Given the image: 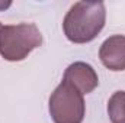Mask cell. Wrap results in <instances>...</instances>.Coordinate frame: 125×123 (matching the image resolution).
<instances>
[{"mask_svg": "<svg viewBox=\"0 0 125 123\" xmlns=\"http://www.w3.org/2000/svg\"><path fill=\"white\" fill-rule=\"evenodd\" d=\"M106 20V9L102 1H77L67 12L62 29L73 44L92 42L100 33Z\"/></svg>", "mask_w": 125, "mask_h": 123, "instance_id": "cell-1", "label": "cell"}, {"mask_svg": "<svg viewBox=\"0 0 125 123\" xmlns=\"http://www.w3.org/2000/svg\"><path fill=\"white\" fill-rule=\"evenodd\" d=\"M1 28H3V25H1V23H0V31H1Z\"/></svg>", "mask_w": 125, "mask_h": 123, "instance_id": "cell-7", "label": "cell"}, {"mask_svg": "<svg viewBox=\"0 0 125 123\" xmlns=\"http://www.w3.org/2000/svg\"><path fill=\"white\" fill-rule=\"evenodd\" d=\"M48 109L54 123H82L86 113L83 94L65 81L52 91Z\"/></svg>", "mask_w": 125, "mask_h": 123, "instance_id": "cell-3", "label": "cell"}, {"mask_svg": "<svg viewBox=\"0 0 125 123\" xmlns=\"http://www.w3.org/2000/svg\"><path fill=\"white\" fill-rule=\"evenodd\" d=\"M99 58L102 64L111 71L125 70V36L112 35L109 36L99 49Z\"/></svg>", "mask_w": 125, "mask_h": 123, "instance_id": "cell-5", "label": "cell"}, {"mask_svg": "<svg viewBox=\"0 0 125 123\" xmlns=\"http://www.w3.org/2000/svg\"><path fill=\"white\" fill-rule=\"evenodd\" d=\"M108 114L112 123H125V91H115L111 96Z\"/></svg>", "mask_w": 125, "mask_h": 123, "instance_id": "cell-6", "label": "cell"}, {"mask_svg": "<svg viewBox=\"0 0 125 123\" xmlns=\"http://www.w3.org/2000/svg\"><path fill=\"white\" fill-rule=\"evenodd\" d=\"M62 81L71 84L82 94H89L99 86V78L90 64L77 61L67 67Z\"/></svg>", "mask_w": 125, "mask_h": 123, "instance_id": "cell-4", "label": "cell"}, {"mask_svg": "<svg viewBox=\"0 0 125 123\" xmlns=\"http://www.w3.org/2000/svg\"><path fill=\"white\" fill-rule=\"evenodd\" d=\"M42 44V35L33 23L6 25L0 31V55L6 61H22Z\"/></svg>", "mask_w": 125, "mask_h": 123, "instance_id": "cell-2", "label": "cell"}]
</instances>
